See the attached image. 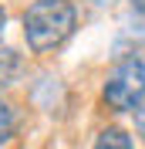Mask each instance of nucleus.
<instances>
[{
    "label": "nucleus",
    "mask_w": 145,
    "mask_h": 149,
    "mask_svg": "<svg viewBox=\"0 0 145 149\" xmlns=\"http://www.w3.org/2000/svg\"><path fill=\"white\" fill-rule=\"evenodd\" d=\"M3 24H7V10L0 7V34H3Z\"/></svg>",
    "instance_id": "nucleus-8"
},
{
    "label": "nucleus",
    "mask_w": 145,
    "mask_h": 149,
    "mask_svg": "<svg viewBox=\"0 0 145 149\" xmlns=\"http://www.w3.org/2000/svg\"><path fill=\"white\" fill-rule=\"evenodd\" d=\"M132 7H135L138 14H142V17H145V0H132Z\"/></svg>",
    "instance_id": "nucleus-7"
},
{
    "label": "nucleus",
    "mask_w": 145,
    "mask_h": 149,
    "mask_svg": "<svg viewBox=\"0 0 145 149\" xmlns=\"http://www.w3.org/2000/svg\"><path fill=\"white\" fill-rule=\"evenodd\" d=\"M132 119H135V132H138V139H145V98H142V102L135 105Z\"/></svg>",
    "instance_id": "nucleus-6"
},
{
    "label": "nucleus",
    "mask_w": 145,
    "mask_h": 149,
    "mask_svg": "<svg viewBox=\"0 0 145 149\" xmlns=\"http://www.w3.org/2000/svg\"><path fill=\"white\" fill-rule=\"evenodd\" d=\"M24 71V61H20L17 51H10V47H0V92L7 88V85L17 81V74Z\"/></svg>",
    "instance_id": "nucleus-3"
},
{
    "label": "nucleus",
    "mask_w": 145,
    "mask_h": 149,
    "mask_svg": "<svg viewBox=\"0 0 145 149\" xmlns=\"http://www.w3.org/2000/svg\"><path fill=\"white\" fill-rule=\"evenodd\" d=\"M95 149H135V142H132V136H128L125 129L108 125V129H101V132H98Z\"/></svg>",
    "instance_id": "nucleus-4"
},
{
    "label": "nucleus",
    "mask_w": 145,
    "mask_h": 149,
    "mask_svg": "<svg viewBox=\"0 0 145 149\" xmlns=\"http://www.w3.org/2000/svg\"><path fill=\"white\" fill-rule=\"evenodd\" d=\"M101 98L111 112H135V105L145 98V51L122 58L105 78Z\"/></svg>",
    "instance_id": "nucleus-2"
},
{
    "label": "nucleus",
    "mask_w": 145,
    "mask_h": 149,
    "mask_svg": "<svg viewBox=\"0 0 145 149\" xmlns=\"http://www.w3.org/2000/svg\"><path fill=\"white\" fill-rule=\"evenodd\" d=\"M14 129H17V112H14V105L0 102V142H7Z\"/></svg>",
    "instance_id": "nucleus-5"
},
{
    "label": "nucleus",
    "mask_w": 145,
    "mask_h": 149,
    "mask_svg": "<svg viewBox=\"0 0 145 149\" xmlns=\"http://www.w3.org/2000/svg\"><path fill=\"white\" fill-rule=\"evenodd\" d=\"M78 27V10L71 0H34L24 10V41L34 54L61 47Z\"/></svg>",
    "instance_id": "nucleus-1"
}]
</instances>
